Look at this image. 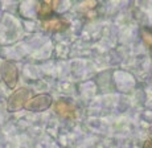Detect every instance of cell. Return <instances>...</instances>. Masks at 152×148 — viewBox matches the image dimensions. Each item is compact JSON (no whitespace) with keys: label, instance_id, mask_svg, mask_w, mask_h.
<instances>
[{"label":"cell","instance_id":"1","mask_svg":"<svg viewBox=\"0 0 152 148\" xmlns=\"http://www.w3.org/2000/svg\"><path fill=\"white\" fill-rule=\"evenodd\" d=\"M29 95H31V91L28 89H17L16 91H13V94L10 95L7 101V110L11 112L19 111L23 107L25 106V103L29 101Z\"/></svg>","mask_w":152,"mask_h":148},{"label":"cell","instance_id":"2","mask_svg":"<svg viewBox=\"0 0 152 148\" xmlns=\"http://www.w3.org/2000/svg\"><path fill=\"white\" fill-rule=\"evenodd\" d=\"M0 73H1L3 81L8 87H15L16 86L17 81H19V70H17L16 63L12 62V61H5L1 65Z\"/></svg>","mask_w":152,"mask_h":148},{"label":"cell","instance_id":"3","mask_svg":"<svg viewBox=\"0 0 152 148\" xmlns=\"http://www.w3.org/2000/svg\"><path fill=\"white\" fill-rule=\"evenodd\" d=\"M52 102V97L49 94H39L36 97L31 98L27 103H25V109L29 110V111H34V112H41V111H45L46 109L50 107Z\"/></svg>","mask_w":152,"mask_h":148},{"label":"cell","instance_id":"4","mask_svg":"<svg viewBox=\"0 0 152 148\" xmlns=\"http://www.w3.org/2000/svg\"><path fill=\"white\" fill-rule=\"evenodd\" d=\"M54 111L57 115H60V117H62L65 119H75V117H77L74 106L65 102V101H58V102H56Z\"/></svg>","mask_w":152,"mask_h":148},{"label":"cell","instance_id":"5","mask_svg":"<svg viewBox=\"0 0 152 148\" xmlns=\"http://www.w3.org/2000/svg\"><path fill=\"white\" fill-rule=\"evenodd\" d=\"M69 27L68 21L64 19H50L42 21V29L48 32H62Z\"/></svg>","mask_w":152,"mask_h":148},{"label":"cell","instance_id":"6","mask_svg":"<svg viewBox=\"0 0 152 148\" xmlns=\"http://www.w3.org/2000/svg\"><path fill=\"white\" fill-rule=\"evenodd\" d=\"M54 7H56V3H53V1H42L41 4L39 5L37 13H39L40 17H46L50 15V12L53 11Z\"/></svg>","mask_w":152,"mask_h":148},{"label":"cell","instance_id":"7","mask_svg":"<svg viewBox=\"0 0 152 148\" xmlns=\"http://www.w3.org/2000/svg\"><path fill=\"white\" fill-rule=\"evenodd\" d=\"M142 39L144 41V44L148 48L152 49V31L151 29H143L142 31Z\"/></svg>","mask_w":152,"mask_h":148},{"label":"cell","instance_id":"8","mask_svg":"<svg viewBox=\"0 0 152 148\" xmlns=\"http://www.w3.org/2000/svg\"><path fill=\"white\" fill-rule=\"evenodd\" d=\"M143 148H152V141H151V140L145 141V143L143 144Z\"/></svg>","mask_w":152,"mask_h":148},{"label":"cell","instance_id":"9","mask_svg":"<svg viewBox=\"0 0 152 148\" xmlns=\"http://www.w3.org/2000/svg\"><path fill=\"white\" fill-rule=\"evenodd\" d=\"M148 135H150L151 141H152V127H150V130H148Z\"/></svg>","mask_w":152,"mask_h":148}]
</instances>
